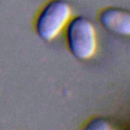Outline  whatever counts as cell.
<instances>
[{
  "mask_svg": "<svg viewBox=\"0 0 130 130\" xmlns=\"http://www.w3.org/2000/svg\"><path fill=\"white\" fill-rule=\"evenodd\" d=\"M67 45L71 54L80 60L91 58L96 51V35L92 23L84 16L74 17L67 24Z\"/></svg>",
  "mask_w": 130,
  "mask_h": 130,
  "instance_id": "cell-1",
  "label": "cell"
},
{
  "mask_svg": "<svg viewBox=\"0 0 130 130\" xmlns=\"http://www.w3.org/2000/svg\"><path fill=\"white\" fill-rule=\"evenodd\" d=\"M71 16V8L65 0H51L38 15L36 29L44 41H52L67 24Z\"/></svg>",
  "mask_w": 130,
  "mask_h": 130,
  "instance_id": "cell-2",
  "label": "cell"
},
{
  "mask_svg": "<svg viewBox=\"0 0 130 130\" xmlns=\"http://www.w3.org/2000/svg\"><path fill=\"white\" fill-rule=\"evenodd\" d=\"M99 19L101 24L108 30L130 36V12L117 7H107L100 12Z\"/></svg>",
  "mask_w": 130,
  "mask_h": 130,
  "instance_id": "cell-3",
  "label": "cell"
},
{
  "mask_svg": "<svg viewBox=\"0 0 130 130\" xmlns=\"http://www.w3.org/2000/svg\"><path fill=\"white\" fill-rule=\"evenodd\" d=\"M86 129H93V130H98V129H101V130H107V129H111V126L109 125V123L103 119V118H93L91 119L87 125L85 126Z\"/></svg>",
  "mask_w": 130,
  "mask_h": 130,
  "instance_id": "cell-4",
  "label": "cell"
}]
</instances>
